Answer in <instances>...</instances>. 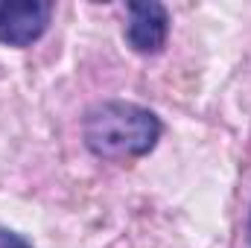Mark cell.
<instances>
[{"label":"cell","instance_id":"6da1fadb","mask_svg":"<svg viewBox=\"0 0 251 248\" xmlns=\"http://www.w3.org/2000/svg\"><path fill=\"white\" fill-rule=\"evenodd\" d=\"M161 131L164 125L152 108L126 99L97 102L82 117V140L88 152L102 161H128L149 155L158 146Z\"/></svg>","mask_w":251,"mask_h":248},{"label":"cell","instance_id":"7a4b0ae2","mask_svg":"<svg viewBox=\"0 0 251 248\" xmlns=\"http://www.w3.org/2000/svg\"><path fill=\"white\" fill-rule=\"evenodd\" d=\"M53 18L50 0H0V44L6 47H32Z\"/></svg>","mask_w":251,"mask_h":248},{"label":"cell","instance_id":"3957f363","mask_svg":"<svg viewBox=\"0 0 251 248\" xmlns=\"http://www.w3.org/2000/svg\"><path fill=\"white\" fill-rule=\"evenodd\" d=\"M128 21H126L123 38L137 56H158L167 47L170 38V12L158 0H134L126 6Z\"/></svg>","mask_w":251,"mask_h":248},{"label":"cell","instance_id":"277c9868","mask_svg":"<svg viewBox=\"0 0 251 248\" xmlns=\"http://www.w3.org/2000/svg\"><path fill=\"white\" fill-rule=\"evenodd\" d=\"M0 248H32L21 234H15V231H3L0 228Z\"/></svg>","mask_w":251,"mask_h":248},{"label":"cell","instance_id":"5b68a950","mask_svg":"<svg viewBox=\"0 0 251 248\" xmlns=\"http://www.w3.org/2000/svg\"><path fill=\"white\" fill-rule=\"evenodd\" d=\"M249 248H251V213H249Z\"/></svg>","mask_w":251,"mask_h":248}]
</instances>
